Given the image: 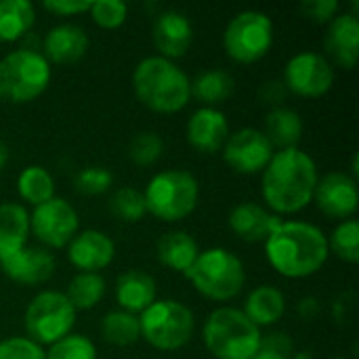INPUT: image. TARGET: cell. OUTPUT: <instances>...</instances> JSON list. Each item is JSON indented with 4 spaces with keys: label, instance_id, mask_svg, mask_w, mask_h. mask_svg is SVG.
Listing matches in <instances>:
<instances>
[{
    "label": "cell",
    "instance_id": "obj_7",
    "mask_svg": "<svg viewBox=\"0 0 359 359\" xmlns=\"http://www.w3.org/2000/svg\"><path fill=\"white\" fill-rule=\"evenodd\" d=\"M50 84V63L34 48H17L0 59V101L29 103Z\"/></svg>",
    "mask_w": 359,
    "mask_h": 359
},
{
    "label": "cell",
    "instance_id": "obj_20",
    "mask_svg": "<svg viewBox=\"0 0 359 359\" xmlns=\"http://www.w3.org/2000/svg\"><path fill=\"white\" fill-rule=\"evenodd\" d=\"M44 59L57 65H69L80 61L88 50V34L74 23H59L48 29L42 42Z\"/></svg>",
    "mask_w": 359,
    "mask_h": 359
},
{
    "label": "cell",
    "instance_id": "obj_5",
    "mask_svg": "<svg viewBox=\"0 0 359 359\" xmlns=\"http://www.w3.org/2000/svg\"><path fill=\"white\" fill-rule=\"evenodd\" d=\"M185 276L202 297L217 303L236 299L246 282L244 263L233 252L219 246L200 250L196 263Z\"/></svg>",
    "mask_w": 359,
    "mask_h": 359
},
{
    "label": "cell",
    "instance_id": "obj_17",
    "mask_svg": "<svg viewBox=\"0 0 359 359\" xmlns=\"http://www.w3.org/2000/svg\"><path fill=\"white\" fill-rule=\"evenodd\" d=\"M2 273L23 286H38L53 278L55 273V257L46 248L25 246L13 257L0 261Z\"/></svg>",
    "mask_w": 359,
    "mask_h": 359
},
{
    "label": "cell",
    "instance_id": "obj_28",
    "mask_svg": "<svg viewBox=\"0 0 359 359\" xmlns=\"http://www.w3.org/2000/svg\"><path fill=\"white\" fill-rule=\"evenodd\" d=\"M191 95L204 103V107H215L233 95V78L225 69L202 72L191 82Z\"/></svg>",
    "mask_w": 359,
    "mask_h": 359
},
{
    "label": "cell",
    "instance_id": "obj_6",
    "mask_svg": "<svg viewBox=\"0 0 359 359\" xmlns=\"http://www.w3.org/2000/svg\"><path fill=\"white\" fill-rule=\"evenodd\" d=\"M143 200L149 215L166 223H177L196 210L200 200V185L187 170H162L147 183Z\"/></svg>",
    "mask_w": 359,
    "mask_h": 359
},
{
    "label": "cell",
    "instance_id": "obj_30",
    "mask_svg": "<svg viewBox=\"0 0 359 359\" xmlns=\"http://www.w3.org/2000/svg\"><path fill=\"white\" fill-rule=\"evenodd\" d=\"M101 337L109 345L116 347H128L135 345L141 339V324L139 318L128 311H109L101 320Z\"/></svg>",
    "mask_w": 359,
    "mask_h": 359
},
{
    "label": "cell",
    "instance_id": "obj_12",
    "mask_svg": "<svg viewBox=\"0 0 359 359\" xmlns=\"http://www.w3.org/2000/svg\"><path fill=\"white\" fill-rule=\"evenodd\" d=\"M334 84V67L320 53H297L284 67V86L299 97L318 99L330 93Z\"/></svg>",
    "mask_w": 359,
    "mask_h": 359
},
{
    "label": "cell",
    "instance_id": "obj_16",
    "mask_svg": "<svg viewBox=\"0 0 359 359\" xmlns=\"http://www.w3.org/2000/svg\"><path fill=\"white\" fill-rule=\"evenodd\" d=\"M151 38L160 53L158 57L172 61L189 50L194 42V25L181 11H162L154 21Z\"/></svg>",
    "mask_w": 359,
    "mask_h": 359
},
{
    "label": "cell",
    "instance_id": "obj_8",
    "mask_svg": "<svg viewBox=\"0 0 359 359\" xmlns=\"http://www.w3.org/2000/svg\"><path fill=\"white\" fill-rule=\"evenodd\" d=\"M141 337L158 351H177L194 334V313L179 301H156L139 318Z\"/></svg>",
    "mask_w": 359,
    "mask_h": 359
},
{
    "label": "cell",
    "instance_id": "obj_9",
    "mask_svg": "<svg viewBox=\"0 0 359 359\" xmlns=\"http://www.w3.org/2000/svg\"><path fill=\"white\" fill-rule=\"evenodd\" d=\"M27 339L36 345H55L63 337L72 334L76 324V309L67 301L65 292L44 290L32 299L23 316Z\"/></svg>",
    "mask_w": 359,
    "mask_h": 359
},
{
    "label": "cell",
    "instance_id": "obj_18",
    "mask_svg": "<svg viewBox=\"0 0 359 359\" xmlns=\"http://www.w3.org/2000/svg\"><path fill=\"white\" fill-rule=\"evenodd\" d=\"M185 137L187 143L202 154L221 151L229 137V124L225 114L217 107H200L187 120Z\"/></svg>",
    "mask_w": 359,
    "mask_h": 359
},
{
    "label": "cell",
    "instance_id": "obj_41",
    "mask_svg": "<svg viewBox=\"0 0 359 359\" xmlns=\"http://www.w3.org/2000/svg\"><path fill=\"white\" fill-rule=\"evenodd\" d=\"M286 95H288V90H286L284 82H280V80H269V82H265V84L261 86V90H259L261 103L271 105V109L282 107V101L286 99Z\"/></svg>",
    "mask_w": 359,
    "mask_h": 359
},
{
    "label": "cell",
    "instance_id": "obj_44",
    "mask_svg": "<svg viewBox=\"0 0 359 359\" xmlns=\"http://www.w3.org/2000/svg\"><path fill=\"white\" fill-rule=\"evenodd\" d=\"M6 162H8V147L0 141V170L4 168Z\"/></svg>",
    "mask_w": 359,
    "mask_h": 359
},
{
    "label": "cell",
    "instance_id": "obj_25",
    "mask_svg": "<svg viewBox=\"0 0 359 359\" xmlns=\"http://www.w3.org/2000/svg\"><path fill=\"white\" fill-rule=\"evenodd\" d=\"M286 311V299L282 290L273 286H259L255 288L244 305V316L257 326H271L282 320Z\"/></svg>",
    "mask_w": 359,
    "mask_h": 359
},
{
    "label": "cell",
    "instance_id": "obj_36",
    "mask_svg": "<svg viewBox=\"0 0 359 359\" xmlns=\"http://www.w3.org/2000/svg\"><path fill=\"white\" fill-rule=\"evenodd\" d=\"M111 183H114V175L103 166L82 168L74 179V187L82 196H101L111 187Z\"/></svg>",
    "mask_w": 359,
    "mask_h": 359
},
{
    "label": "cell",
    "instance_id": "obj_11",
    "mask_svg": "<svg viewBox=\"0 0 359 359\" xmlns=\"http://www.w3.org/2000/svg\"><path fill=\"white\" fill-rule=\"evenodd\" d=\"M78 227L80 219L76 208L67 200L57 196L36 206L34 212L29 215V231L46 250L65 248L78 233Z\"/></svg>",
    "mask_w": 359,
    "mask_h": 359
},
{
    "label": "cell",
    "instance_id": "obj_21",
    "mask_svg": "<svg viewBox=\"0 0 359 359\" xmlns=\"http://www.w3.org/2000/svg\"><path fill=\"white\" fill-rule=\"evenodd\" d=\"M280 221L278 215L269 212L257 202H242L229 212V229L244 242H265L273 225Z\"/></svg>",
    "mask_w": 359,
    "mask_h": 359
},
{
    "label": "cell",
    "instance_id": "obj_23",
    "mask_svg": "<svg viewBox=\"0 0 359 359\" xmlns=\"http://www.w3.org/2000/svg\"><path fill=\"white\" fill-rule=\"evenodd\" d=\"M29 236V215L23 204H0V261L25 248Z\"/></svg>",
    "mask_w": 359,
    "mask_h": 359
},
{
    "label": "cell",
    "instance_id": "obj_10",
    "mask_svg": "<svg viewBox=\"0 0 359 359\" xmlns=\"http://www.w3.org/2000/svg\"><path fill=\"white\" fill-rule=\"evenodd\" d=\"M273 44V21L263 11H242L225 27L223 46L236 63L261 61Z\"/></svg>",
    "mask_w": 359,
    "mask_h": 359
},
{
    "label": "cell",
    "instance_id": "obj_4",
    "mask_svg": "<svg viewBox=\"0 0 359 359\" xmlns=\"http://www.w3.org/2000/svg\"><path fill=\"white\" fill-rule=\"evenodd\" d=\"M202 339L208 353L217 359H252L263 343L261 328L236 307L215 309L204 322Z\"/></svg>",
    "mask_w": 359,
    "mask_h": 359
},
{
    "label": "cell",
    "instance_id": "obj_32",
    "mask_svg": "<svg viewBox=\"0 0 359 359\" xmlns=\"http://www.w3.org/2000/svg\"><path fill=\"white\" fill-rule=\"evenodd\" d=\"M107 208L111 212L114 219L124 221V223H137L147 215L145 208V200H143V191L135 189V187H120L111 194Z\"/></svg>",
    "mask_w": 359,
    "mask_h": 359
},
{
    "label": "cell",
    "instance_id": "obj_29",
    "mask_svg": "<svg viewBox=\"0 0 359 359\" xmlns=\"http://www.w3.org/2000/svg\"><path fill=\"white\" fill-rule=\"evenodd\" d=\"M17 194L23 202L34 208L55 198V181L50 172L42 166H27L17 177Z\"/></svg>",
    "mask_w": 359,
    "mask_h": 359
},
{
    "label": "cell",
    "instance_id": "obj_19",
    "mask_svg": "<svg viewBox=\"0 0 359 359\" xmlns=\"http://www.w3.org/2000/svg\"><path fill=\"white\" fill-rule=\"evenodd\" d=\"M328 57L343 69H353L359 59V19L353 13L337 15L324 38Z\"/></svg>",
    "mask_w": 359,
    "mask_h": 359
},
{
    "label": "cell",
    "instance_id": "obj_42",
    "mask_svg": "<svg viewBox=\"0 0 359 359\" xmlns=\"http://www.w3.org/2000/svg\"><path fill=\"white\" fill-rule=\"evenodd\" d=\"M299 313H301V318H305V320H313V318L320 313L318 301H316V299H303V301L299 303Z\"/></svg>",
    "mask_w": 359,
    "mask_h": 359
},
{
    "label": "cell",
    "instance_id": "obj_46",
    "mask_svg": "<svg viewBox=\"0 0 359 359\" xmlns=\"http://www.w3.org/2000/svg\"><path fill=\"white\" fill-rule=\"evenodd\" d=\"M337 359H343V358H337Z\"/></svg>",
    "mask_w": 359,
    "mask_h": 359
},
{
    "label": "cell",
    "instance_id": "obj_26",
    "mask_svg": "<svg viewBox=\"0 0 359 359\" xmlns=\"http://www.w3.org/2000/svg\"><path fill=\"white\" fill-rule=\"evenodd\" d=\"M265 137L269 139L273 149L297 147L303 137V120L290 107H276L265 118Z\"/></svg>",
    "mask_w": 359,
    "mask_h": 359
},
{
    "label": "cell",
    "instance_id": "obj_39",
    "mask_svg": "<svg viewBox=\"0 0 359 359\" xmlns=\"http://www.w3.org/2000/svg\"><path fill=\"white\" fill-rule=\"evenodd\" d=\"M339 8H341V4H339L337 0H307V2L301 4L303 15H305L309 21L320 23V25L330 23V21L337 17Z\"/></svg>",
    "mask_w": 359,
    "mask_h": 359
},
{
    "label": "cell",
    "instance_id": "obj_40",
    "mask_svg": "<svg viewBox=\"0 0 359 359\" xmlns=\"http://www.w3.org/2000/svg\"><path fill=\"white\" fill-rule=\"evenodd\" d=\"M90 4L93 2H88V0H46V2H42V6L57 17H74V15L88 13Z\"/></svg>",
    "mask_w": 359,
    "mask_h": 359
},
{
    "label": "cell",
    "instance_id": "obj_34",
    "mask_svg": "<svg viewBox=\"0 0 359 359\" xmlns=\"http://www.w3.org/2000/svg\"><path fill=\"white\" fill-rule=\"evenodd\" d=\"M164 154V141L156 133H139L128 145V158L137 166H154Z\"/></svg>",
    "mask_w": 359,
    "mask_h": 359
},
{
    "label": "cell",
    "instance_id": "obj_24",
    "mask_svg": "<svg viewBox=\"0 0 359 359\" xmlns=\"http://www.w3.org/2000/svg\"><path fill=\"white\" fill-rule=\"evenodd\" d=\"M156 255L164 267L177 273H187L196 263L200 248L198 242L185 231H168L158 240Z\"/></svg>",
    "mask_w": 359,
    "mask_h": 359
},
{
    "label": "cell",
    "instance_id": "obj_27",
    "mask_svg": "<svg viewBox=\"0 0 359 359\" xmlns=\"http://www.w3.org/2000/svg\"><path fill=\"white\" fill-rule=\"evenodd\" d=\"M36 21V8L29 0H0V42H17Z\"/></svg>",
    "mask_w": 359,
    "mask_h": 359
},
{
    "label": "cell",
    "instance_id": "obj_14",
    "mask_svg": "<svg viewBox=\"0 0 359 359\" xmlns=\"http://www.w3.org/2000/svg\"><path fill=\"white\" fill-rule=\"evenodd\" d=\"M313 200L318 208L330 219H353L359 204L358 181L347 172H328L318 179Z\"/></svg>",
    "mask_w": 359,
    "mask_h": 359
},
{
    "label": "cell",
    "instance_id": "obj_22",
    "mask_svg": "<svg viewBox=\"0 0 359 359\" xmlns=\"http://www.w3.org/2000/svg\"><path fill=\"white\" fill-rule=\"evenodd\" d=\"M156 280L139 269L124 271L116 282V301L122 311H128L133 316L143 313L151 303H156Z\"/></svg>",
    "mask_w": 359,
    "mask_h": 359
},
{
    "label": "cell",
    "instance_id": "obj_38",
    "mask_svg": "<svg viewBox=\"0 0 359 359\" xmlns=\"http://www.w3.org/2000/svg\"><path fill=\"white\" fill-rule=\"evenodd\" d=\"M0 359H46V353L27 337H13L0 343Z\"/></svg>",
    "mask_w": 359,
    "mask_h": 359
},
{
    "label": "cell",
    "instance_id": "obj_35",
    "mask_svg": "<svg viewBox=\"0 0 359 359\" xmlns=\"http://www.w3.org/2000/svg\"><path fill=\"white\" fill-rule=\"evenodd\" d=\"M44 353L46 359H97V347L84 334H67Z\"/></svg>",
    "mask_w": 359,
    "mask_h": 359
},
{
    "label": "cell",
    "instance_id": "obj_15",
    "mask_svg": "<svg viewBox=\"0 0 359 359\" xmlns=\"http://www.w3.org/2000/svg\"><path fill=\"white\" fill-rule=\"evenodd\" d=\"M65 248L67 261L76 269H80V273H99L116 257L114 240L99 229H86L82 233H76Z\"/></svg>",
    "mask_w": 359,
    "mask_h": 359
},
{
    "label": "cell",
    "instance_id": "obj_3",
    "mask_svg": "<svg viewBox=\"0 0 359 359\" xmlns=\"http://www.w3.org/2000/svg\"><path fill=\"white\" fill-rule=\"evenodd\" d=\"M135 97L156 114H177L191 99L187 74L164 57H147L133 72Z\"/></svg>",
    "mask_w": 359,
    "mask_h": 359
},
{
    "label": "cell",
    "instance_id": "obj_43",
    "mask_svg": "<svg viewBox=\"0 0 359 359\" xmlns=\"http://www.w3.org/2000/svg\"><path fill=\"white\" fill-rule=\"evenodd\" d=\"M252 359H290L288 355L280 353V351H273V349H267V347H261L259 353Z\"/></svg>",
    "mask_w": 359,
    "mask_h": 359
},
{
    "label": "cell",
    "instance_id": "obj_45",
    "mask_svg": "<svg viewBox=\"0 0 359 359\" xmlns=\"http://www.w3.org/2000/svg\"><path fill=\"white\" fill-rule=\"evenodd\" d=\"M294 359H311V358H309V353H299Z\"/></svg>",
    "mask_w": 359,
    "mask_h": 359
},
{
    "label": "cell",
    "instance_id": "obj_31",
    "mask_svg": "<svg viewBox=\"0 0 359 359\" xmlns=\"http://www.w3.org/2000/svg\"><path fill=\"white\" fill-rule=\"evenodd\" d=\"M105 294V280L99 273H78L72 278L67 286V301L74 305V309H93L101 303Z\"/></svg>",
    "mask_w": 359,
    "mask_h": 359
},
{
    "label": "cell",
    "instance_id": "obj_33",
    "mask_svg": "<svg viewBox=\"0 0 359 359\" xmlns=\"http://www.w3.org/2000/svg\"><path fill=\"white\" fill-rule=\"evenodd\" d=\"M328 250L334 252L341 261L355 265L359 261V223L355 219L341 221L332 236L328 238Z\"/></svg>",
    "mask_w": 359,
    "mask_h": 359
},
{
    "label": "cell",
    "instance_id": "obj_13",
    "mask_svg": "<svg viewBox=\"0 0 359 359\" xmlns=\"http://www.w3.org/2000/svg\"><path fill=\"white\" fill-rule=\"evenodd\" d=\"M221 151L229 168H233L240 175L263 172L276 154L265 133L252 126L240 128L233 135H229Z\"/></svg>",
    "mask_w": 359,
    "mask_h": 359
},
{
    "label": "cell",
    "instance_id": "obj_1",
    "mask_svg": "<svg viewBox=\"0 0 359 359\" xmlns=\"http://www.w3.org/2000/svg\"><path fill=\"white\" fill-rule=\"evenodd\" d=\"M263 244L269 265L290 280H303L318 273L330 257L324 231L305 221L280 219Z\"/></svg>",
    "mask_w": 359,
    "mask_h": 359
},
{
    "label": "cell",
    "instance_id": "obj_37",
    "mask_svg": "<svg viewBox=\"0 0 359 359\" xmlns=\"http://www.w3.org/2000/svg\"><path fill=\"white\" fill-rule=\"evenodd\" d=\"M93 21L103 29H118L128 17V6L120 0H97L90 4Z\"/></svg>",
    "mask_w": 359,
    "mask_h": 359
},
{
    "label": "cell",
    "instance_id": "obj_2",
    "mask_svg": "<svg viewBox=\"0 0 359 359\" xmlns=\"http://www.w3.org/2000/svg\"><path fill=\"white\" fill-rule=\"evenodd\" d=\"M318 166L299 147L280 149L263 170V200L276 215H294L309 206L318 185Z\"/></svg>",
    "mask_w": 359,
    "mask_h": 359
}]
</instances>
